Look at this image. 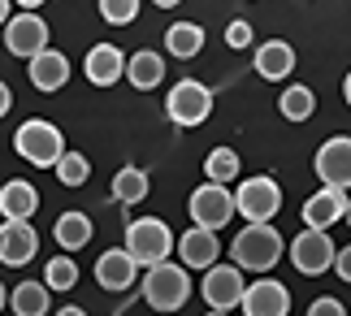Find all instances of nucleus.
<instances>
[{
    "instance_id": "473e14b6",
    "label": "nucleus",
    "mask_w": 351,
    "mask_h": 316,
    "mask_svg": "<svg viewBox=\"0 0 351 316\" xmlns=\"http://www.w3.org/2000/svg\"><path fill=\"white\" fill-rule=\"evenodd\" d=\"M334 273H339V282H351V247H339V256H334Z\"/></svg>"
},
{
    "instance_id": "5701e85b",
    "label": "nucleus",
    "mask_w": 351,
    "mask_h": 316,
    "mask_svg": "<svg viewBox=\"0 0 351 316\" xmlns=\"http://www.w3.org/2000/svg\"><path fill=\"white\" fill-rule=\"evenodd\" d=\"M113 199L121 204V208H134V204L147 199V191H152V182H147V173L139 169V165H121V169L113 173Z\"/></svg>"
},
{
    "instance_id": "4be33fe9",
    "label": "nucleus",
    "mask_w": 351,
    "mask_h": 316,
    "mask_svg": "<svg viewBox=\"0 0 351 316\" xmlns=\"http://www.w3.org/2000/svg\"><path fill=\"white\" fill-rule=\"evenodd\" d=\"M91 234H96V226H91V217L78 212V208L61 212L57 226H52V239L61 243V252H83V247L91 243Z\"/></svg>"
},
{
    "instance_id": "72a5a7b5",
    "label": "nucleus",
    "mask_w": 351,
    "mask_h": 316,
    "mask_svg": "<svg viewBox=\"0 0 351 316\" xmlns=\"http://www.w3.org/2000/svg\"><path fill=\"white\" fill-rule=\"evenodd\" d=\"M13 108V91H9V82H0V117H5Z\"/></svg>"
},
{
    "instance_id": "1a4fd4ad",
    "label": "nucleus",
    "mask_w": 351,
    "mask_h": 316,
    "mask_svg": "<svg viewBox=\"0 0 351 316\" xmlns=\"http://www.w3.org/2000/svg\"><path fill=\"white\" fill-rule=\"evenodd\" d=\"M199 295H204L208 308L217 312H234L247 295V282H243V269L239 265H213L204 269V282H199Z\"/></svg>"
},
{
    "instance_id": "f3484780",
    "label": "nucleus",
    "mask_w": 351,
    "mask_h": 316,
    "mask_svg": "<svg viewBox=\"0 0 351 316\" xmlns=\"http://www.w3.org/2000/svg\"><path fill=\"white\" fill-rule=\"evenodd\" d=\"M26 74H31L35 91H61L65 82H70V57L48 44L44 52H35V57L26 61Z\"/></svg>"
},
{
    "instance_id": "e433bc0d",
    "label": "nucleus",
    "mask_w": 351,
    "mask_h": 316,
    "mask_svg": "<svg viewBox=\"0 0 351 316\" xmlns=\"http://www.w3.org/2000/svg\"><path fill=\"white\" fill-rule=\"evenodd\" d=\"M13 5H18V9H39L44 0H13Z\"/></svg>"
},
{
    "instance_id": "dca6fc26",
    "label": "nucleus",
    "mask_w": 351,
    "mask_h": 316,
    "mask_svg": "<svg viewBox=\"0 0 351 316\" xmlns=\"http://www.w3.org/2000/svg\"><path fill=\"white\" fill-rule=\"evenodd\" d=\"M347 191L343 186H321L317 195L304 199V226L308 230H330L334 221H343L347 217Z\"/></svg>"
},
{
    "instance_id": "c756f323",
    "label": "nucleus",
    "mask_w": 351,
    "mask_h": 316,
    "mask_svg": "<svg viewBox=\"0 0 351 316\" xmlns=\"http://www.w3.org/2000/svg\"><path fill=\"white\" fill-rule=\"evenodd\" d=\"M139 5L143 0H100V18L109 26H130L139 18Z\"/></svg>"
},
{
    "instance_id": "4c0bfd02",
    "label": "nucleus",
    "mask_w": 351,
    "mask_h": 316,
    "mask_svg": "<svg viewBox=\"0 0 351 316\" xmlns=\"http://www.w3.org/2000/svg\"><path fill=\"white\" fill-rule=\"evenodd\" d=\"M5 308H9V286L0 282V312H5Z\"/></svg>"
},
{
    "instance_id": "ddd939ff",
    "label": "nucleus",
    "mask_w": 351,
    "mask_h": 316,
    "mask_svg": "<svg viewBox=\"0 0 351 316\" xmlns=\"http://www.w3.org/2000/svg\"><path fill=\"white\" fill-rule=\"evenodd\" d=\"M39 252V234H35V226L31 221H0V265H9V269H22V265H31Z\"/></svg>"
},
{
    "instance_id": "b1692460",
    "label": "nucleus",
    "mask_w": 351,
    "mask_h": 316,
    "mask_svg": "<svg viewBox=\"0 0 351 316\" xmlns=\"http://www.w3.org/2000/svg\"><path fill=\"white\" fill-rule=\"evenodd\" d=\"M48 299H52V291H48L44 278L39 282H18L9 291V308H13V316H48Z\"/></svg>"
},
{
    "instance_id": "6ab92c4d",
    "label": "nucleus",
    "mask_w": 351,
    "mask_h": 316,
    "mask_svg": "<svg viewBox=\"0 0 351 316\" xmlns=\"http://www.w3.org/2000/svg\"><path fill=\"white\" fill-rule=\"evenodd\" d=\"M252 65H256V74H261V78L282 82V78H287V74L295 70V48L287 44V39H265V44L256 48Z\"/></svg>"
},
{
    "instance_id": "ea45409f",
    "label": "nucleus",
    "mask_w": 351,
    "mask_h": 316,
    "mask_svg": "<svg viewBox=\"0 0 351 316\" xmlns=\"http://www.w3.org/2000/svg\"><path fill=\"white\" fill-rule=\"evenodd\" d=\"M343 95H347V104H351V70H347V78H343Z\"/></svg>"
},
{
    "instance_id": "20e7f679",
    "label": "nucleus",
    "mask_w": 351,
    "mask_h": 316,
    "mask_svg": "<svg viewBox=\"0 0 351 316\" xmlns=\"http://www.w3.org/2000/svg\"><path fill=\"white\" fill-rule=\"evenodd\" d=\"M126 252L139 260L143 269L160 265V260H169L178 252V239H173V230L160 221V217H134L126 226Z\"/></svg>"
},
{
    "instance_id": "f8f14e48",
    "label": "nucleus",
    "mask_w": 351,
    "mask_h": 316,
    "mask_svg": "<svg viewBox=\"0 0 351 316\" xmlns=\"http://www.w3.org/2000/svg\"><path fill=\"white\" fill-rule=\"evenodd\" d=\"M313 169L321 178V186H351V134H334L317 147Z\"/></svg>"
},
{
    "instance_id": "c9c22d12",
    "label": "nucleus",
    "mask_w": 351,
    "mask_h": 316,
    "mask_svg": "<svg viewBox=\"0 0 351 316\" xmlns=\"http://www.w3.org/2000/svg\"><path fill=\"white\" fill-rule=\"evenodd\" d=\"M52 316H87V312H83V308H74V304H70V308H61V312H52Z\"/></svg>"
},
{
    "instance_id": "79ce46f5",
    "label": "nucleus",
    "mask_w": 351,
    "mask_h": 316,
    "mask_svg": "<svg viewBox=\"0 0 351 316\" xmlns=\"http://www.w3.org/2000/svg\"><path fill=\"white\" fill-rule=\"evenodd\" d=\"M343 221H347V226H351V204H347V217H343Z\"/></svg>"
},
{
    "instance_id": "a211bd4d",
    "label": "nucleus",
    "mask_w": 351,
    "mask_h": 316,
    "mask_svg": "<svg viewBox=\"0 0 351 316\" xmlns=\"http://www.w3.org/2000/svg\"><path fill=\"white\" fill-rule=\"evenodd\" d=\"M221 256V243H217V230H204V226H191L186 234L178 239V260L186 269H213Z\"/></svg>"
},
{
    "instance_id": "cd10ccee",
    "label": "nucleus",
    "mask_w": 351,
    "mask_h": 316,
    "mask_svg": "<svg viewBox=\"0 0 351 316\" xmlns=\"http://www.w3.org/2000/svg\"><path fill=\"white\" fill-rule=\"evenodd\" d=\"M44 282H48V291H74V282H78L74 256L70 252H65V256H52L48 265H44Z\"/></svg>"
},
{
    "instance_id": "2f4dec72",
    "label": "nucleus",
    "mask_w": 351,
    "mask_h": 316,
    "mask_svg": "<svg viewBox=\"0 0 351 316\" xmlns=\"http://www.w3.org/2000/svg\"><path fill=\"white\" fill-rule=\"evenodd\" d=\"M308 316H347V308L339 304V299H317V304L308 308Z\"/></svg>"
},
{
    "instance_id": "393cba45",
    "label": "nucleus",
    "mask_w": 351,
    "mask_h": 316,
    "mask_svg": "<svg viewBox=\"0 0 351 316\" xmlns=\"http://www.w3.org/2000/svg\"><path fill=\"white\" fill-rule=\"evenodd\" d=\"M165 48H169V57L191 61L195 52L204 48V26H195V22H173L169 31H165Z\"/></svg>"
},
{
    "instance_id": "0eeeda50",
    "label": "nucleus",
    "mask_w": 351,
    "mask_h": 316,
    "mask_svg": "<svg viewBox=\"0 0 351 316\" xmlns=\"http://www.w3.org/2000/svg\"><path fill=\"white\" fill-rule=\"evenodd\" d=\"M334 256H339V247H334L330 230H304V234H295V243H291V265H295V273H304V278L330 273Z\"/></svg>"
},
{
    "instance_id": "423d86ee",
    "label": "nucleus",
    "mask_w": 351,
    "mask_h": 316,
    "mask_svg": "<svg viewBox=\"0 0 351 316\" xmlns=\"http://www.w3.org/2000/svg\"><path fill=\"white\" fill-rule=\"evenodd\" d=\"M186 212H191V226H204V230H226L230 217L239 212L234 204V191L226 182H199L186 199Z\"/></svg>"
},
{
    "instance_id": "412c9836",
    "label": "nucleus",
    "mask_w": 351,
    "mask_h": 316,
    "mask_svg": "<svg viewBox=\"0 0 351 316\" xmlns=\"http://www.w3.org/2000/svg\"><path fill=\"white\" fill-rule=\"evenodd\" d=\"M126 82L134 91H156L160 82H165V57L152 48H143V52H130V61H126Z\"/></svg>"
},
{
    "instance_id": "f704fd0d",
    "label": "nucleus",
    "mask_w": 351,
    "mask_h": 316,
    "mask_svg": "<svg viewBox=\"0 0 351 316\" xmlns=\"http://www.w3.org/2000/svg\"><path fill=\"white\" fill-rule=\"evenodd\" d=\"M13 18V0H0V26H5Z\"/></svg>"
},
{
    "instance_id": "2eb2a0df",
    "label": "nucleus",
    "mask_w": 351,
    "mask_h": 316,
    "mask_svg": "<svg viewBox=\"0 0 351 316\" xmlns=\"http://www.w3.org/2000/svg\"><path fill=\"white\" fill-rule=\"evenodd\" d=\"M126 61L130 57H121L117 44H91L87 61H83V74H87L91 87H113V82L126 78Z\"/></svg>"
},
{
    "instance_id": "9b49d317",
    "label": "nucleus",
    "mask_w": 351,
    "mask_h": 316,
    "mask_svg": "<svg viewBox=\"0 0 351 316\" xmlns=\"http://www.w3.org/2000/svg\"><path fill=\"white\" fill-rule=\"evenodd\" d=\"M139 269L143 265L126 252V247H109V252H100V260H96V282L109 295H126V291H134V282L143 278Z\"/></svg>"
},
{
    "instance_id": "6e6552de",
    "label": "nucleus",
    "mask_w": 351,
    "mask_h": 316,
    "mask_svg": "<svg viewBox=\"0 0 351 316\" xmlns=\"http://www.w3.org/2000/svg\"><path fill=\"white\" fill-rule=\"evenodd\" d=\"M234 204H239V212L247 217V221H274L278 208H282V186L269 173L243 178L239 191H234Z\"/></svg>"
},
{
    "instance_id": "aec40b11",
    "label": "nucleus",
    "mask_w": 351,
    "mask_h": 316,
    "mask_svg": "<svg viewBox=\"0 0 351 316\" xmlns=\"http://www.w3.org/2000/svg\"><path fill=\"white\" fill-rule=\"evenodd\" d=\"M39 208V191L35 182H26V178H13V182L0 186V217H9V221H31Z\"/></svg>"
},
{
    "instance_id": "4468645a",
    "label": "nucleus",
    "mask_w": 351,
    "mask_h": 316,
    "mask_svg": "<svg viewBox=\"0 0 351 316\" xmlns=\"http://www.w3.org/2000/svg\"><path fill=\"white\" fill-rule=\"evenodd\" d=\"M239 308L243 316H291V291L274 278H256Z\"/></svg>"
},
{
    "instance_id": "39448f33",
    "label": "nucleus",
    "mask_w": 351,
    "mask_h": 316,
    "mask_svg": "<svg viewBox=\"0 0 351 316\" xmlns=\"http://www.w3.org/2000/svg\"><path fill=\"white\" fill-rule=\"evenodd\" d=\"M165 113H169L173 126H182V130L204 126V121L213 117V91L204 87V82H195V78L173 82L169 95H165Z\"/></svg>"
},
{
    "instance_id": "a878e982",
    "label": "nucleus",
    "mask_w": 351,
    "mask_h": 316,
    "mask_svg": "<svg viewBox=\"0 0 351 316\" xmlns=\"http://www.w3.org/2000/svg\"><path fill=\"white\" fill-rule=\"evenodd\" d=\"M278 108H282V117H287V121H308V117L317 113V95H313V87L295 82V87H287V91H282Z\"/></svg>"
},
{
    "instance_id": "9d476101",
    "label": "nucleus",
    "mask_w": 351,
    "mask_h": 316,
    "mask_svg": "<svg viewBox=\"0 0 351 316\" xmlns=\"http://www.w3.org/2000/svg\"><path fill=\"white\" fill-rule=\"evenodd\" d=\"M5 48L13 52V57L31 61L35 52H44V48H48V22L39 18L35 9H22L18 18H9V22H5Z\"/></svg>"
},
{
    "instance_id": "a19ab883",
    "label": "nucleus",
    "mask_w": 351,
    "mask_h": 316,
    "mask_svg": "<svg viewBox=\"0 0 351 316\" xmlns=\"http://www.w3.org/2000/svg\"><path fill=\"white\" fill-rule=\"evenodd\" d=\"M204 316H230V312H217V308H208V312H204Z\"/></svg>"
},
{
    "instance_id": "58836bf2",
    "label": "nucleus",
    "mask_w": 351,
    "mask_h": 316,
    "mask_svg": "<svg viewBox=\"0 0 351 316\" xmlns=\"http://www.w3.org/2000/svg\"><path fill=\"white\" fill-rule=\"evenodd\" d=\"M156 9H173V5H182V0H152Z\"/></svg>"
},
{
    "instance_id": "7c9ffc66",
    "label": "nucleus",
    "mask_w": 351,
    "mask_h": 316,
    "mask_svg": "<svg viewBox=\"0 0 351 316\" xmlns=\"http://www.w3.org/2000/svg\"><path fill=\"white\" fill-rule=\"evenodd\" d=\"M226 44H230V48H252V22L234 18L230 26H226Z\"/></svg>"
},
{
    "instance_id": "bb28decb",
    "label": "nucleus",
    "mask_w": 351,
    "mask_h": 316,
    "mask_svg": "<svg viewBox=\"0 0 351 316\" xmlns=\"http://www.w3.org/2000/svg\"><path fill=\"white\" fill-rule=\"evenodd\" d=\"M239 169H243V165H239L234 147H213V152L204 156V178H208V182H226V186H230L239 178Z\"/></svg>"
},
{
    "instance_id": "c85d7f7f",
    "label": "nucleus",
    "mask_w": 351,
    "mask_h": 316,
    "mask_svg": "<svg viewBox=\"0 0 351 316\" xmlns=\"http://www.w3.org/2000/svg\"><path fill=\"white\" fill-rule=\"evenodd\" d=\"M52 173L61 178V186H83L87 178H91V160L83 152H65L57 165H52Z\"/></svg>"
},
{
    "instance_id": "7ed1b4c3",
    "label": "nucleus",
    "mask_w": 351,
    "mask_h": 316,
    "mask_svg": "<svg viewBox=\"0 0 351 316\" xmlns=\"http://www.w3.org/2000/svg\"><path fill=\"white\" fill-rule=\"evenodd\" d=\"M13 152H18L26 165H35V169H52L70 147H65V134L52 126V121L31 117V121L18 126V134H13Z\"/></svg>"
},
{
    "instance_id": "f257e3e1",
    "label": "nucleus",
    "mask_w": 351,
    "mask_h": 316,
    "mask_svg": "<svg viewBox=\"0 0 351 316\" xmlns=\"http://www.w3.org/2000/svg\"><path fill=\"white\" fill-rule=\"evenodd\" d=\"M143 304L152 308V312H178L186 299H191V269L182 265H173V260H160V265L152 269H143Z\"/></svg>"
},
{
    "instance_id": "f03ea898",
    "label": "nucleus",
    "mask_w": 351,
    "mask_h": 316,
    "mask_svg": "<svg viewBox=\"0 0 351 316\" xmlns=\"http://www.w3.org/2000/svg\"><path fill=\"white\" fill-rule=\"evenodd\" d=\"M230 252L243 273H269L287 252V239L274 230V221H247L239 230V239L230 243Z\"/></svg>"
}]
</instances>
